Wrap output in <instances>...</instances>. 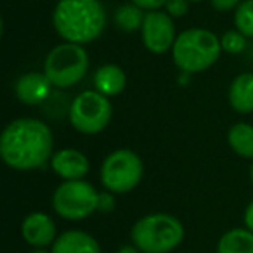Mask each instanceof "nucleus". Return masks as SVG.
I'll use <instances>...</instances> for the list:
<instances>
[{"mask_svg": "<svg viewBox=\"0 0 253 253\" xmlns=\"http://www.w3.org/2000/svg\"><path fill=\"white\" fill-rule=\"evenodd\" d=\"M54 137L47 123L37 118L11 122L0 137V156L12 170L28 172L52 160Z\"/></svg>", "mask_w": 253, "mask_h": 253, "instance_id": "obj_1", "label": "nucleus"}, {"mask_svg": "<svg viewBox=\"0 0 253 253\" xmlns=\"http://www.w3.org/2000/svg\"><path fill=\"white\" fill-rule=\"evenodd\" d=\"M108 14L101 0H59L52 12L57 35L70 43L85 45L102 35Z\"/></svg>", "mask_w": 253, "mask_h": 253, "instance_id": "obj_2", "label": "nucleus"}, {"mask_svg": "<svg viewBox=\"0 0 253 253\" xmlns=\"http://www.w3.org/2000/svg\"><path fill=\"white\" fill-rule=\"evenodd\" d=\"M222 52L220 39L203 28L184 30L172 47L175 66L186 73H201L218 61Z\"/></svg>", "mask_w": 253, "mask_h": 253, "instance_id": "obj_3", "label": "nucleus"}, {"mask_svg": "<svg viewBox=\"0 0 253 253\" xmlns=\"http://www.w3.org/2000/svg\"><path fill=\"white\" fill-rule=\"evenodd\" d=\"M130 238L141 253H170L184 241V225L173 215L149 213L135 222Z\"/></svg>", "mask_w": 253, "mask_h": 253, "instance_id": "obj_4", "label": "nucleus"}, {"mask_svg": "<svg viewBox=\"0 0 253 253\" xmlns=\"http://www.w3.org/2000/svg\"><path fill=\"white\" fill-rule=\"evenodd\" d=\"M88 56L84 45L64 42L56 45L45 57L43 73L54 87L70 88L87 75Z\"/></svg>", "mask_w": 253, "mask_h": 253, "instance_id": "obj_5", "label": "nucleus"}, {"mask_svg": "<svg viewBox=\"0 0 253 253\" xmlns=\"http://www.w3.org/2000/svg\"><path fill=\"white\" fill-rule=\"evenodd\" d=\"M144 165L132 149H116L109 153L101 165V184L108 193L125 194L139 186Z\"/></svg>", "mask_w": 253, "mask_h": 253, "instance_id": "obj_6", "label": "nucleus"}, {"mask_svg": "<svg viewBox=\"0 0 253 253\" xmlns=\"http://www.w3.org/2000/svg\"><path fill=\"white\" fill-rule=\"evenodd\" d=\"M52 208L66 220H84L99 210V193L87 180H64L54 191Z\"/></svg>", "mask_w": 253, "mask_h": 253, "instance_id": "obj_7", "label": "nucleus"}, {"mask_svg": "<svg viewBox=\"0 0 253 253\" xmlns=\"http://www.w3.org/2000/svg\"><path fill=\"white\" fill-rule=\"evenodd\" d=\"M111 116V101L97 90H85L71 101L70 123L80 134H99L109 125Z\"/></svg>", "mask_w": 253, "mask_h": 253, "instance_id": "obj_8", "label": "nucleus"}, {"mask_svg": "<svg viewBox=\"0 0 253 253\" xmlns=\"http://www.w3.org/2000/svg\"><path fill=\"white\" fill-rule=\"evenodd\" d=\"M144 47L153 54H165L173 47L177 40L173 18L163 11H149L144 16L141 28Z\"/></svg>", "mask_w": 253, "mask_h": 253, "instance_id": "obj_9", "label": "nucleus"}, {"mask_svg": "<svg viewBox=\"0 0 253 253\" xmlns=\"http://www.w3.org/2000/svg\"><path fill=\"white\" fill-rule=\"evenodd\" d=\"M56 234V222L43 211H33L26 215L21 224L23 239L35 248H45L49 245H54V241L57 239Z\"/></svg>", "mask_w": 253, "mask_h": 253, "instance_id": "obj_10", "label": "nucleus"}, {"mask_svg": "<svg viewBox=\"0 0 253 253\" xmlns=\"http://www.w3.org/2000/svg\"><path fill=\"white\" fill-rule=\"evenodd\" d=\"M50 167L64 180H84L90 170L88 158L78 149H59L52 155Z\"/></svg>", "mask_w": 253, "mask_h": 253, "instance_id": "obj_11", "label": "nucleus"}, {"mask_svg": "<svg viewBox=\"0 0 253 253\" xmlns=\"http://www.w3.org/2000/svg\"><path fill=\"white\" fill-rule=\"evenodd\" d=\"M50 80L47 78L45 73H39V71H32L23 77L18 78L16 82V97L23 102V104L35 106L43 102L50 94Z\"/></svg>", "mask_w": 253, "mask_h": 253, "instance_id": "obj_12", "label": "nucleus"}, {"mask_svg": "<svg viewBox=\"0 0 253 253\" xmlns=\"http://www.w3.org/2000/svg\"><path fill=\"white\" fill-rule=\"evenodd\" d=\"M52 253H101V246L94 236L84 231H66L57 236Z\"/></svg>", "mask_w": 253, "mask_h": 253, "instance_id": "obj_13", "label": "nucleus"}, {"mask_svg": "<svg viewBox=\"0 0 253 253\" xmlns=\"http://www.w3.org/2000/svg\"><path fill=\"white\" fill-rule=\"evenodd\" d=\"M95 90L106 97H115L122 94L126 87V75L118 64H104L94 75Z\"/></svg>", "mask_w": 253, "mask_h": 253, "instance_id": "obj_14", "label": "nucleus"}, {"mask_svg": "<svg viewBox=\"0 0 253 253\" xmlns=\"http://www.w3.org/2000/svg\"><path fill=\"white\" fill-rule=\"evenodd\" d=\"M229 102L238 113H253V73H241L229 87Z\"/></svg>", "mask_w": 253, "mask_h": 253, "instance_id": "obj_15", "label": "nucleus"}, {"mask_svg": "<svg viewBox=\"0 0 253 253\" xmlns=\"http://www.w3.org/2000/svg\"><path fill=\"white\" fill-rule=\"evenodd\" d=\"M217 253H253V232L241 227L227 231L218 239Z\"/></svg>", "mask_w": 253, "mask_h": 253, "instance_id": "obj_16", "label": "nucleus"}, {"mask_svg": "<svg viewBox=\"0 0 253 253\" xmlns=\"http://www.w3.org/2000/svg\"><path fill=\"white\" fill-rule=\"evenodd\" d=\"M227 141L231 149L241 158H253V125L250 123H236L229 128Z\"/></svg>", "mask_w": 253, "mask_h": 253, "instance_id": "obj_17", "label": "nucleus"}, {"mask_svg": "<svg viewBox=\"0 0 253 253\" xmlns=\"http://www.w3.org/2000/svg\"><path fill=\"white\" fill-rule=\"evenodd\" d=\"M144 16L146 14H142V9L134 4L120 5L115 12V23L122 32H137L142 28Z\"/></svg>", "mask_w": 253, "mask_h": 253, "instance_id": "obj_18", "label": "nucleus"}, {"mask_svg": "<svg viewBox=\"0 0 253 253\" xmlns=\"http://www.w3.org/2000/svg\"><path fill=\"white\" fill-rule=\"evenodd\" d=\"M236 30L246 39H253V0H243L234 12Z\"/></svg>", "mask_w": 253, "mask_h": 253, "instance_id": "obj_19", "label": "nucleus"}, {"mask_svg": "<svg viewBox=\"0 0 253 253\" xmlns=\"http://www.w3.org/2000/svg\"><path fill=\"white\" fill-rule=\"evenodd\" d=\"M220 45L227 54H241L246 49V37L238 30H229L222 35Z\"/></svg>", "mask_w": 253, "mask_h": 253, "instance_id": "obj_20", "label": "nucleus"}, {"mask_svg": "<svg viewBox=\"0 0 253 253\" xmlns=\"http://www.w3.org/2000/svg\"><path fill=\"white\" fill-rule=\"evenodd\" d=\"M165 12L170 18H182L189 12V0H167Z\"/></svg>", "mask_w": 253, "mask_h": 253, "instance_id": "obj_21", "label": "nucleus"}, {"mask_svg": "<svg viewBox=\"0 0 253 253\" xmlns=\"http://www.w3.org/2000/svg\"><path fill=\"white\" fill-rule=\"evenodd\" d=\"M132 4L141 7L142 11H160L162 7H165L167 0H130Z\"/></svg>", "mask_w": 253, "mask_h": 253, "instance_id": "obj_22", "label": "nucleus"}, {"mask_svg": "<svg viewBox=\"0 0 253 253\" xmlns=\"http://www.w3.org/2000/svg\"><path fill=\"white\" fill-rule=\"evenodd\" d=\"M211 7L218 12H229L232 9H238V5L241 4V0H210Z\"/></svg>", "mask_w": 253, "mask_h": 253, "instance_id": "obj_23", "label": "nucleus"}, {"mask_svg": "<svg viewBox=\"0 0 253 253\" xmlns=\"http://www.w3.org/2000/svg\"><path fill=\"white\" fill-rule=\"evenodd\" d=\"M115 208V198L113 193H99V211H111Z\"/></svg>", "mask_w": 253, "mask_h": 253, "instance_id": "obj_24", "label": "nucleus"}, {"mask_svg": "<svg viewBox=\"0 0 253 253\" xmlns=\"http://www.w3.org/2000/svg\"><path fill=\"white\" fill-rule=\"evenodd\" d=\"M245 225H246V229L248 231H252L253 232V201L252 203L246 207V210H245Z\"/></svg>", "mask_w": 253, "mask_h": 253, "instance_id": "obj_25", "label": "nucleus"}, {"mask_svg": "<svg viewBox=\"0 0 253 253\" xmlns=\"http://www.w3.org/2000/svg\"><path fill=\"white\" fill-rule=\"evenodd\" d=\"M116 253H141V252H139V250L135 248V246H132V245H123Z\"/></svg>", "mask_w": 253, "mask_h": 253, "instance_id": "obj_26", "label": "nucleus"}, {"mask_svg": "<svg viewBox=\"0 0 253 253\" xmlns=\"http://www.w3.org/2000/svg\"><path fill=\"white\" fill-rule=\"evenodd\" d=\"M32 253H52V252H47L45 248H35V250H33Z\"/></svg>", "mask_w": 253, "mask_h": 253, "instance_id": "obj_27", "label": "nucleus"}, {"mask_svg": "<svg viewBox=\"0 0 253 253\" xmlns=\"http://www.w3.org/2000/svg\"><path fill=\"white\" fill-rule=\"evenodd\" d=\"M250 179H252V184H253V165H252V169H250Z\"/></svg>", "mask_w": 253, "mask_h": 253, "instance_id": "obj_28", "label": "nucleus"}, {"mask_svg": "<svg viewBox=\"0 0 253 253\" xmlns=\"http://www.w3.org/2000/svg\"><path fill=\"white\" fill-rule=\"evenodd\" d=\"M189 2H203V0H189Z\"/></svg>", "mask_w": 253, "mask_h": 253, "instance_id": "obj_29", "label": "nucleus"}]
</instances>
